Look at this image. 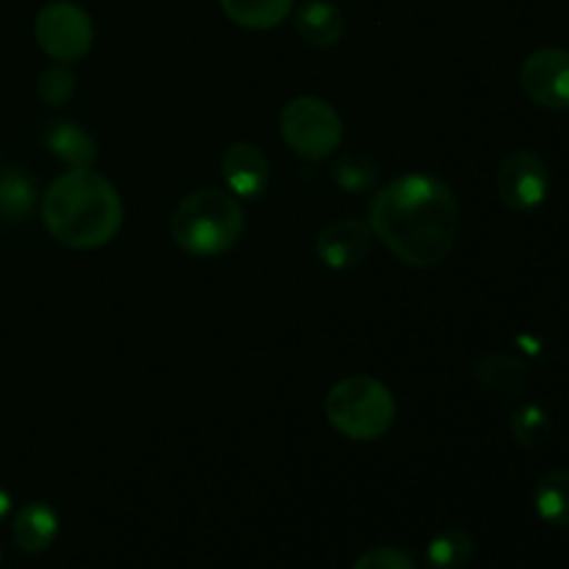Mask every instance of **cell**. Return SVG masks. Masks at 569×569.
Returning <instances> with one entry per match:
<instances>
[{
	"label": "cell",
	"instance_id": "1",
	"mask_svg": "<svg viewBox=\"0 0 569 569\" xmlns=\"http://www.w3.org/2000/svg\"><path fill=\"white\" fill-rule=\"evenodd\" d=\"M461 209L453 189L428 172H406L370 203L372 237L403 264L439 267L459 239Z\"/></svg>",
	"mask_w": 569,
	"mask_h": 569
},
{
	"label": "cell",
	"instance_id": "2",
	"mask_svg": "<svg viewBox=\"0 0 569 569\" xmlns=\"http://www.w3.org/2000/svg\"><path fill=\"white\" fill-rule=\"evenodd\" d=\"M42 222L64 248L98 250L120 233L122 200L109 178L72 167L42 194Z\"/></svg>",
	"mask_w": 569,
	"mask_h": 569
},
{
	"label": "cell",
	"instance_id": "3",
	"mask_svg": "<svg viewBox=\"0 0 569 569\" xmlns=\"http://www.w3.org/2000/svg\"><path fill=\"white\" fill-rule=\"evenodd\" d=\"M244 214L233 194L217 187L189 192L170 217L172 242L189 256L214 259L242 239Z\"/></svg>",
	"mask_w": 569,
	"mask_h": 569
},
{
	"label": "cell",
	"instance_id": "4",
	"mask_svg": "<svg viewBox=\"0 0 569 569\" xmlns=\"http://www.w3.org/2000/svg\"><path fill=\"white\" fill-rule=\"evenodd\" d=\"M326 417L342 437L376 442L398 417V403L387 383L370 376H350L333 383L326 398Z\"/></svg>",
	"mask_w": 569,
	"mask_h": 569
},
{
	"label": "cell",
	"instance_id": "5",
	"mask_svg": "<svg viewBox=\"0 0 569 569\" xmlns=\"http://www.w3.org/2000/svg\"><path fill=\"white\" fill-rule=\"evenodd\" d=\"M342 120L331 103L315 94L292 98L281 111V137L306 161L328 159L342 144Z\"/></svg>",
	"mask_w": 569,
	"mask_h": 569
},
{
	"label": "cell",
	"instance_id": "6",
	"mask_svg": "<svg viewBox=\"0 0 569 569\" xmlns=\"http://www.w3.org/2000/svg\"><path fill=\"white\" fill-rule=\"evenodd\" d=\"M33 37L50 59L59 61V64H72L92 50L94 26L78 3L53 0L37 14Z\"/></svg>",
	"mask_w": 569,
	"mask_h": 569
},
{
	"label": "cell",
	"instance_id": "7",
	"mask_svg": "<svg viewBox=\"0 0 569 569\" xmlns=\"http://www.w3.org/2000/svg\"><path fill=\"white\" fill-rule=\"evenodd\" d=\"M495 187H498V198L506 209L517 211V214H526V211L539 209L545 203V198H548V164L533 150H515V153H509L500 161Z\"/></svg>",
	"mask_w": 569,
	"mask_h": 569
},
{
	"label": "cell",
	"instance_id": "8",
	"mask_svg": "<svg viewBox=\"0 0 569 569\" xmlns=\"http://www.w3.org/2000/svg\"><path fill=\"white\" fill-rule=\"evenodd\" d=\"M522 92L550 111L569 109V50L539 48L522 61Z\"/></svg>",
	"mask_w": 569,
	"mask_h": 569
},
{
	"label": "cell",
	"instance_id": "9",
	"mask_svg": "<svg viewBox=\"0 0 569 569\" xmlns=\"http://www.w3.org/2000/svg\"><path fill=\"white\" fill-rule=\"evenodd\" d=\"M372 239L376 237H372L370 222L339 217L328 222L317 237V256L331 270H353L370 256Z\"/></svg>",
	"mask_w": 569,
	"mask_h": 569
},
{
	"label": "cell",
	"instance_id": "10",
	"mask_svg": "<svg viewBox=\"0 0 569 569\" xmlns=\"http://www.w3.org/2000/svg\"><path fill=\"white\" fill-rule=\"evenodd\" d=\"M220 170L231 194H239L244 200L261 198L270 183V161H267L264 150L250 142H233L222 153Z\"/></svg>",
	"mask_w": 569,
	"mask_h": 569
},
{
	"label": "cell",
	"instance_id": "11",
	"mask_svg": "<svg viewBox=\"0 0 569 569\" xmlns=\"http://www.w3.org/2000/svg\"><path fill=\"white\" fill-rule=\"evenodd\" d=\"M295 31L311 48H333L345 33V14L331 0H309L298 9Z\"/></svg>",
	"mask_w": 569,
	"mask_h": 569
},
{
	"label": "cell",
	"instance_id": "12",
	"mask_svg": "<svg viewBox=\"0 0 569 569\" xmlns=\"http://www.w3.org/2000/svg\"><path fill=\"white\" fill-rule=\"evenodd\" d=\"M59 537V515L48 503H26L11 522V539L22 553H44Z\"/></svg>",
	"mask_w": 569,
	"mask_h": 569
},
{
	"label": "cell",
	"instance_id": "13",
	"mask_svg": "<svg viewBox=\"0 0 569 569\" xmlns=\"http://www.w3.org/2000/svg\"><path fill=\"white\" fill-rule=\"evenodd\" d=\"M476 381L503 398H517L528 387V367L511 353H487L476 361Z\"/></svg>",
	"mask_w": 569,
	"mask_h": 569
},
{
	"label": "cell",
	"instance_id": "14",
	"mask_svg": "<svg viewBox=\"0 0 569 569\" xmlns=\"http://www.w3.org/2000/svg\"><path fill=\"white\" fill-rule=\"evenodd\" d=\"M44 144L59 161L72 167H92L98 161V142L78 122H53L44 133Z\"/></svg>",
	"mask_w": 569,
	"mask_h": 569
},
{
	"label": "cell",
	"instance_id": "15",
	"mask_svg": "<svg viewBox=\"0 0 569 569\" xmlns=\"http://www.w3.org/2000/svg\"><path fill=\"white\" fill-rule=\"evenodd\" d=\"M220 9L248 31H270L292 14L295 0H220Z\"/></svg>",
	"mask_w": 569,
	"mask_h": 569
},
{
	"label": "cell",
	"instance_id": "16",
	"mask_svg": "<svg viewBox=\"0 0 569 569\" xmlns=\"http://www.w3.org/2000/svg\"><path fill=\"white\" fill-rule=\"evenodd\" d=\"M37 203V183H33L28 172L14 170V167L0 172V220L22 222L26 217H31Z\"/></svg>",
	"mask_w": 569,
	"mask_h": 569
},
{
	"label": "cell",
	"instance_id": "17",
	"mask_svg": "<svg viewBox=\"0 0 569 569\" xmlns=\"http://www.w3.org/2000/svg\"><path fill=\"white\" fill-rule=\"evenodd\" d=\"M533 506L545 522L569 528V470L545 472L533 489Z\"/></svg>",
	"mask_w": 569,
	"mask_h": 569
},
{
	"label": "cell",
	"instance_id": "18",
	"mask_svg": "<svg viewBox=\"0 0 569 569\" xmlns=\"http://www.w3.org/2000/svg\"><path fill=\"white\" fill-rule=\"evenodd\" d=\"M476 556V539L465 528H448L428 542L426 559L431 569H465Z\"/></svg>",
	"mask_w": 569,
	"mask_h": 569
},
{
	"label": "cell",
	"instance_id": "19",
	"mask_svg": "<svg viewBox=\"0 0 569 569\" xmlns=\"http://www.w3.org/2000/svg\"><path fill=\"white\" fill-rule=\"evenodd\" d=\"M333 181L342 192L365 194L378 183V164L361 150H348L333 164Z\"/></svg>",
	"mask_w": 569,
	"mask_h": 569
},
{
	"label": "cell",
	"instance_id": "20",
	"mask_svg": "<svg viewBox=\"0 0 569 569\" xmlns=\"http://www.w3.org/2000/svg\"><path fill=\"white\" fill-rule=\"evenodd\" d=\"M550 431H553V422L542 406L526 403L511 415V433L522 448H542L550 439Z\"/></svg>",
	"mask_w": 569,
	"mask_h": 569
},
{
	"label": "cell",
	"instance_id": "21",
	"mask_svg": "<svg viewBox=\"0 0 569 569\" xmlns=\"http://www.w3.org/2000/svg\"><path fill=\"white\" fill-rule=\"evenodd\" d=\"M76 92V72L70 70V64H50L48 70L39 76L37 81V94L42 98L44 106H64L67 100Z\"/></svg>",
	"mask_w": 569,
	"mask_h": 569
},
{
	"label": "cell",
	"instance_id": "22",
	"mask_svg": "<svg viewBox=\"0 0 569 569\" xmlns=\"http://www.w3.org/2000/svg\"><path fill=\"white\" fill-rule=\"evenodd\" d=\"M350 569H417L415 559L400 548H372L359 556Z\"/></svg>",
	"mask_w": 569,
	"mask_h": 569
},
{
	"label": "cell",
	"instance_id": "23",
	"mask_svg": "<svg viewBox=\"0 0 569 569\" xmlns=\"http://www.w3.org/2000/svg\"><path fill=\"white\" fill-rule=\"evenodd\" d=\"M9 511H11V495L6 492V489H0V522L9 517Z\"/></svg>",
	"mask_w": 569,
	"mask_h": 569
},
{
	"label": "cell",
	"instance_id": "24",
	"mask_svg": "<svg viewBox=\"0 0 569 569\" xmlns=\"http://www.w3.org/2000/svg\"><path fill=\"white\" fill-rule=\"evenodd\" d=\"M0 561H3V550H0Z\"/></svg>",
	"mask_w": 569,
	"mask_h": 569
}]
</instances>
